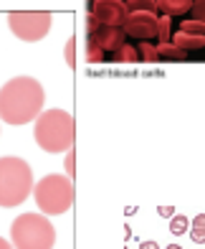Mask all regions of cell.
<instances>
[{
	"label": "cell",
	"instance_id": "cell-1",
	"mask_svg": "<svg viewBox=\"0 0 205 249\" xmlns=\"http://www.w3.org/2000/svg\"><path fill=\"white\" fill-rule=\"evenodd\" d=\"M46 102V92L38 79L16 76L0 87V120L8 124L36 122Z\"/></svg>",
	"mask_w": 205,
	"mask_h": 249
},
{
	"label": "cell",
	"instance_id": "cell-2",
	"mask_svg": "<svg viewBox=\"0 0 205 249\" xmlns=\"http://www.w3.org/2000/svg\"><path fill=\"white\" fill-rule=\"evenodd\" d=\"M33 138L43 153H68L76 140V122L71 112L66 109H48L41 112L33 124Z\"/></svg>",
	"mask_w": 205,
	"mask_h": 249
},
{
	"label": "cell",
	"instance_id": "cell-3",
	"mask_svg": "<svg viewBox=\"0 0 205 249\" xmlns=\"http://www.w3.org/2000/svg\"><path fill=\"white\" fill-rule=\"evenodd\" d=\"M33 171L23 158H0V206H20L33 194Z\"/></svg>",
	"mask_w": 205,
	"mask_h": 249
},
{
	"label": "cell",
	"instance_id": "cell-4",
	"mask_svg": "<svg viewBox=\"0 0 205 249\" xmlns=\"http://www.w3.org/2000/svg\"><path fill=\"white\" fill-rule=\"evenodd\" d=\"M33 198L43 216H61L74 206V183L61 173L43 176L33 186Z\"/></svg>",
	"mask_w": 205,
	"mask_h": 249
},
{
	"label": "cell",
	"instance_id": "cell-5",
	"mask_svg": "<svg viewBox=\"0 0 205 249\" xmlns=\"http://www.w3.org/2000/svg\"><path fill=\"white\" fill-rule=\"evenodd\" d=\"M13 249H53L56 229L43 213H20L10 224Z\"/></svg>",
	"mask_w": 205,
	"mask_h": 249
},
{
	"label": "cell",
	"instance_id": "cell-6",
	"mask_svg": "<svg viewBox=\"0 0 205 249\" xmlns=\"http://www.w3.org/2000/svg\"><path fill=\"white\" fill-rule=\"evenodd\" d=\"M53 18L51 13H41V10H20V13H10L8 16V26L13 31V36H18L20 41H41L48 36Z\"/></svg>",
	"mask_w": 205,
	"mask_h": 249
},
{
	"label": "cell",
	"instance_id": "cell-7",
	"mask_svg": "<svg viewBox=\"0 0 205 249\" xmlns=\"http://www.w3.org/2000/svg\"><path fill=\"white\" fill-rule=\"evenodd\" d=\"M190 239L195 244H205V213H198L190 221Z\"/></svg>",
	"mask_w": 205,
	"mask_h": 249
},
{
	"label": "cell",
	"instance_id": "cell-8",
	"mask_svg": "<svg viewBox=\"0 0 205 249\" xmlns=\"http://www.w3.org/2000/svg\"><path fill=\"white\" fill-rule=\"evenodd\" d=\"M190 231V219L185 216V213H175L173 219H170V234L173 236H182Z\"/></svg>",
	"mask_w": 205,
	"mask_h": 249
},
{
	"label": "cell",
	"instance_id": "cell-9",
	"mask_svg": "<svg viewBox=\"0 0 205 249\" xmlns=\"http://www.w3.org/2000/svg\"><path fill=\"white\" fill-rule=\"evenodd\" d=\"M66 64L68 66H76V38H68L66 41Z\"/></svg>",
	"mask_w": 205,
	"mask_h": 249
},
{
	"label": "cell",
	"instance_id": "cell-10",
	"mask_svg": "<svg viewBox=\"0 0 205 249\" xmlns=\"http://www.w3.org/2000/svg\"><path fill=\"white\" fill-rule=\"evenodd\" d=\"M74 165H76V158H74V150H68L66 153V178H74L76 171H74Z\"/></svg>",
	"mask_w": 205,
	"mask_h": 249
},
{
	"label": "cell",
	"instance_id": "cell-11",
	"mask_svg": "<svg viewBox=\"0 0 205 249\" xmlns=\"http://www.w3.org/2000/svg\"><path fill=\"white\" fill-rule=\"evenodd\" d=\"M157 213H159L162 219H173V216H175V209H173V206H159Z\"/></svg>",
	"mask_w": 205,
	"mask_h": 249
},
{
	"label": "cell",
	"instance_id": "cell-12",
	"mask_svg": "<svg viewBox=\"0 0 205 249\" xmlns=\"http://www.w3.org/2000/svg\"><path fill=\"white\" fill-rule=\"evenodd\" d=\"M140 249H159V244H157V242H142Z\"/></svg>",
	"mask_w": 205,
	"mask_h": 249
},
{
	"label": "cell",
	"instance_id": "cell-13",
	"mask_svg": "<svg viewBox=\"0 0 205 249\" xmlns=\"http://www.w3.org/2000/svg\"><path fill=\"white\" fill-rule=\"evenodd\" d=\"M0 249H13V244H10V242H5L3 236H0Z\"/></svg>",
	"mask_w": 205,
	"mask_h": 249
},
{
	"label": "cell",
	"instance_id": "cell-14",
	"mask_svg": "<svg viewBox=\"0 0 205 249\" xmlns=\"http://www.w3.org/2000/svg\"><path fill=\"white\" fill-rule=\"evenodd\" d=\"M165 249H182V247H180V244H167Z\"/></svg>",
	"mask_w": 205,
	"mask_h": 249
}]
</instances>
